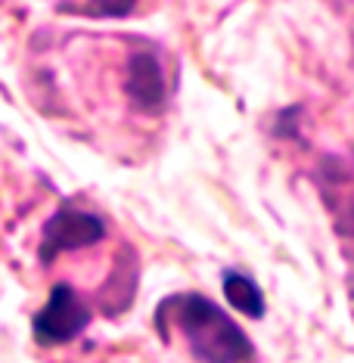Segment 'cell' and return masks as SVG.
<instances>
[{"label":"cell","instance_id":"obj_3","mask_svg":"<svg viewBox=\"0 0 354 363\" xmlns=\"http://www.w3.org/2000/svg\"><path fill=\"white\" fill-rule=\"evenodd\" d=\"M90 323V308L69 283H56L47 304L31 320V335L38 345H65L78 338Z\"/></svg>","mask_w":354,"mask_h":363},{"label":"cell","instance_id":"obj_5","mask_svg":"<svg viewBox=\"0 0 354 363\" xmlns=\"http://www.w3.org/2000/svg\"><path fill=\"white\" fill-rule=\"evenodd\" d=\"M221 286H224V298L233 311L245 313V317L258 320L265 317L267 304H265V295H261L258 283H255L252 277L240 274V270H224V279H221Z\"/></svg>","mask_w":354,"mask_h":363},{"label":"cell","instance_id":"obj_4","mask_svg":"<svg viewBox=\"0 0 354 363\" xmlns=\"http://www.w3.org/2000/svg\"><path fill=\"white\" fill-rule=\"evenodd\" d=\"M125 90L131 96V103L143 112H155L165 103V75H162V62L159 56L150 50H140L131 56L128 62V81Z\"/></svg>","mask_w":354,"mask_h":363},{"label":"cell","instance_id":"obj_6","mask_svg":"<svg viewBox=\"0 0 354 363\" xmlns=\"http://www.w3.org/2000/svg\"><path fill=\"white\" fill-rule=\"evenodd\" d=\"M62 13H84L94 16V19H103V16H112V19H121V16L134 13V4H60Z\"/></svg>","mask_w":354,"mask_h":363},{"label":"cell","instance_id":"obj_1","mask_svg":"<svg viewBox=\"0 0 354 363\" xmlns=\"http://www.w3.org/2000/svg\"><path fill=\"white\" fill-rule=\"evenodd\" d=\"M162 338L177 329L196 363H243L252 357V342L230 313L199 292H177L155 308Z\"/></svg>","mask_w":354,"mask_h":363},{"label":"cell","instance_id":"obj_2","mask_svg":"<svg viewBox=\"0 0 354 363\" xmlns=\"http://www.w3.org/2000/svg\"><path fill=\"white\" fill-rule=\"evenodd\" d=\"M103 236H106V224L100 214L81 211L75 205H62L56 214H50V220L40 230L38 258H40V264H50L65 252H78V249H87V245H96Z\"/></svg>","mask_w":354,"mask_h":363}]
</instances>
